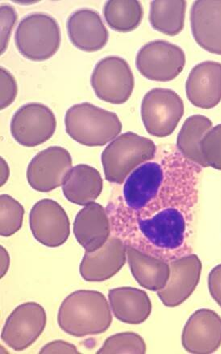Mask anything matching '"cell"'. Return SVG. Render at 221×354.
Segmentation results:
<instances>
[{
  "label": "cell",
  "instance_id": "cell-1",
  "mask_svg": "<svg viewBox=\"0 0 221 354\" xmlns=\"http://www.w3.org/2000/svg\"><path fill=\"white\" fill-rule=\"evenodd\" d=\"M57 322L65 333L84 337L107 331L113 315L102 293L81 290L73 292L61 304Z\"/></svg>",
  "mask_w": 221,
  "mask_h": 354
},
{
  "label": "cell",
  "instance_id": "cell-2",
  "mask_svg": "<svg viewBox=\"0 0 221 354\" xmlns=\"http://www.w3.org/2000/svg\"><path fill=\"white\" fill-rule=\"evenodd\" d=\"M66 131L75 141L88 147H103L115 140L122 130L117 115L85 102L67 110Z\"/></svg>",
  "mask_w": 221,
  "mask_h": 354
},
{
  "label": "cell",
  "instance_id": "cell-3",
  "mask_svg": "<svg viewBox=\"0 0 221 354\" xmlns=\"http://www.w3.org/2000/svg\"><path fill=\"white\" fill-rule=\"evenodd\" d=\"M156 151L155 142L135 133L127 132L117 137L101 155L106 180L122 184L139 165L152 160Z\"/></svg>",
  "mask_w": 221,
  "mask_h": 354
},
{
  "label": "cell",
  "instance_id": "cell-4",
  "mask_svg": "<svg viewBox=\"0 0 221 354\" xmlns=\"http://www.w3.org/2000/svg\"><path fill=\"white\" fill-rule=\"evenodd\" d=\"M193 208L191 205L171 207L147 218H137V229L151 248L175 252L184 245Z\"/></svg>",
  "mask_w": 221,
  "mask_h": 354
},
{
  "label": "cell",
  "instance_id": "cell-5",
  "mask_svg": "<svg viewBox=\"0 0 221 354\" xmlns=\"http://www.w3.org/2000/svg\"><path fill=\"white\" fill-rule=\"evenodd\" d=\"M61 30L54 17L45 13L30 14L19 24L15 35L19 52L31 61L50 59L59 50Z\"/></svg>",
  "mask_w": 221,
  "mask_h": 354
},
{
  "label": "cell",
  "instance_id": "cell-6",
  "mask_svg": "<svg viewBox=\"0 0 221 354\" xmlns=\"http://www.w3.org/2000/svg\"><path fill=\"white\" fill-rule=\"evenodd\" d=\"M142 118L146 131L157 138L170 136L184 114L180 95L167 88H153L144 97Z\"/></svg>",
  "mask_w": 221,
  "mask_h": 354
},
{
  "label": "cell",
  "instance_id": "cell-7",
  "mask_svg": "<svg viewBox=\"0 0 221 354\" xmlns=\"http://www.w3.org/2000/svg\"><path fill=\"white\" fill-rule=\"evenodd\" d=\"M90 84L99 99L122 104L131 97L134 76L126 60L121 57L108 56L95 65Z\"/></svg>",
  "mask_w": 221,
  "mask_h": 354
},
{
  "label": "cell",
  "instance_id": "cell-8",
  "mask_svg": "<svg viewBox=\"0 0 221 354\" xmlns=\"http://www.w3.org/2000/svg\"><path fill=\"white\" fill-rule=\"evenodd\" d=\"M186 55L179 46L157 40L147 43L137 53V68L144 77L158 82L176 79L184 70Z\"/></svg>",
  "mask_w": 221,
  "mask_h": 354
},
{
  "label": "cell",
  "instance_id": "cell-9",
  "mask_svg": "<svg viewBox=\"0 0 221 354\" xmlns=\"http://www.w3.org/2000/svg\"><path fill=\"white\" fill-rule=\"evenodd\" d=\"M56 118L50 108L41 103H30L17 110L11 122V133L23 147L42 145L55 135Z\"/></svg>",
  "mask_w": 221,
  "mask_h": 354
},
{
  "label": "cell",
  "instance_id": "cell-10",
  "mask_svg": "<svg viewBox=\"0 0 221 354\" xmlns=\"http://www.w3.org/2000/svg\"><path fill=\"white\" fill-rule=\"evenodd\" d=\"M47 322L46 310L37 303L18 306L4 324L1 338L16 351L32 346L44 331Z\"/></svg>",
  "mask_w": 221,
  "mask_h": 354
},
{
  "label": "cell",
  "instance_id": "cell-11",
  "mask_svg": "<svg viewBox=\"0 0 221 354\" xmlns=\"http://www.w3.org/2000/svg\"><path fill=\"white\" fill-rule=\"evenodd\" d=\"M72 169L70 152L61 147H50L38 153L28 166L27 180L38 192L60 187Z\"/></svg>",
  "mask_w": 221,
  "mask_h": 354
},
{
  "label": "cell",
  "instance_id": "cell-12",
  "mask_svg": "<svg viewBox=\"0 0 221 354\" xmlns=\"http://www.w3.org/2000/svg\"><path fill=\"white\" fill-rule=\"evenodd\" d=\"M30 224L33 236L46 247H60L70 236L69 218L65 209L54 200L42 199L33 205Z\"/></svg>",
  "mask_w": 221,
  "mask_h": 354
},
{
  "label": "cell",
  "instance_id": "cell-13",
  "mask_svg": "<svg viewBox=\"0 0 221 354\" xmlns=\"http://www.w3.org/2000/svg\"><path fill=\"white\" fill-rule=\"evenodd\" d=\"M171 275L165 288L157 291L158 298L167 308H175L184 303L198 286L202 263L198 256L186 255L173 260Z\"/></svg>",
  "mask_w": 221,
  "mask_h": 354
},
{
  "label": "cell",
  "instance_id": "cell-14",
  "mask_svg": "<svg viewBox=\"0 0 221 354\" xmlns=\"http://www.w3.org/2000/svg\"><path fill=\"white\" fill-rule=\"evenodd\" d=\"M186 352L209 354L221 346V317L210 309H200L191 315L182 334Z\"/></svg>",
  "mask_w": 221,
  "mask_h": 354
},
{
  "label": "cell",
  "instance_id": "cell-15",
  "mask_svg": "<svg viewBox=\"0 0 221 354\" xmlns=\"http://www.w3.org/2000/svg\"><path fill=\"white\" fill-rule=\"evenodd\" d=\"M164 183V171L160 164L146 162L138 167L124 183L123 194L128 209L142 212L160 194Z\"/></svg>",
  "mask_w": 221,
  "mask_h": 354
},
{
  "label": "cell",
  "instance_id": "cell-16",
  "mask_svg": "<svg viewBox=\"0 0 221 354\" xmlns=\"http://www.w3.org/2000/svg\"><path fill=\"white\" fill-rule=\"evenodd\" d=\"M194 39L204 50L221 55V0H198L191 9Z\"/></svg>",
  "mask_w": 221,
  "mask_h": 354
},
{
  "label": "cell",
  "instance_id": "cell-17",
  "mask_svg": "<svg viewBox=\"0 0 221 354\" xmlns=\"http://www.w3.org/2000/svg\"><path fill=\"white\" fill-rule=\"evenodd\" d=\"M127 246L117 237L110 238L99 250L86 252L80 274L86 281L101 282L116 275L126 264Z\"/></svg>",
  "mask_w": 221,
  "mask_h": 354
},
{
  "label": "cell",
  "instance_id": "cell-18",
  "mask_svg": "<svg viewBox=\"0 0 221 354\" xmlns=\"http://www.w3.org/2000/svg\"><path fill=\"white\" fill-rule=\"evenodd\" d=\"M186 93L195 107L210 109L218 105L221 100V64L205 61L194 66L186 80Z\"/></svg>",
  "mask_w": 221,
  "mask_h": 354
},
{
  "label": "cell",
  "instance_id": "cell-19",
  "mask_svg": "<svg viewBox=\"0 0 221 354\" xmlns=\"http://www.w3.org/2000/svg\"><path fill=\"white\" fill-rule=\"evenodd\" d=\"M67 32L72 44L85 52L102 50L109 39V32L99 14L89 8L79 9L70 16Z\"/></svg>",
  "mask_w": 221,
  "mask_h": 354
},
{
  "label": "cell",
  "instance_id": "cell-20",
  "mask_svg": "<svg viewBox=\"0 0 221 354\" xmlns=\"http://www.w3.org/2000/svg\"><path fill=\"white\" fill-rule=\"evenodd\" d=\"M110 233L108 216L102 205L90 203L77 214L74 234L86 252H93L102 248L109 240Z\"/></svg>",
  "mask_w": 221,
  "mask_h": 354
},
{
  "label": "cell",
  "instance_id": "cell-21",
  "mask_svg": "<svg viewBox=\"0 0 221 354\" xmlns=\"http://www.w3.org/2000/svg\"><path fill=\"white\" fill-rule=\"evenodd\" d=\"M110 308L119 322L140 324L152 312V304L146 292L133 287H118L109 290Z\"/></svg>",
  "mask_w": 221,
  "mask_h": 354
},
{
  "label": "cell",
  "instance_id": "cell-22",
  "mask_svg": "<svg viewBox=\"0 0 221 354\" xmlns=\"http://www.w3.org/2000/svg\"><path fill=\"white\" fill-rule=\"evenodd\" d=\"M61 186L67 200L86 207L99 198L103 190V180L95 167L79 165L72 167Z\"/></svg>",
  "mask_w": 221,
  "mask_h": 354
},
{
  "label": "cell",
  "instance_id": "cell-23",
  "mask_svg": "<svg viewBox=\"0 0 221 354\" xmlns=\"http://www.w3.org/2000/svg\"><path fill=\"white\" fill-rule=\"evenodd\" d=\"M126 254L132 274L139 285L151 291L165 288L171 275L168 263L131 246H127Z\"/></svg>",
  "mask_w": 221,
  "mask_h": 354
},
{
  "label": "cell",
  "instance_id": "cell-24",
  "mask_svg": "<svg viewBox=\"0 0 221 354\" xmlns=\"http://www.w3.org/2000/svg\"><path fill=\"white\" fill-rule=\"evenodd\" d=\"M213 128V122L203 115H193L186 119L177 138V147L186 160L206 167L202 157L200 142Z\"/></svg>",
  "mask_w": 221,
  "mask_h": 354
},
{
  "label": "cell",
  "instance_id": "cell-25",
  "mask_svg": "<svg viewBox=\"0 0 221 354\" xmlns=\"http://www.w3.org/2000/svg\"><path fill=\"white\" fill-rule=\"evenodd\" d=\"M186 2L182 0H155L151 3L150 22L153 30L176 36L184 30Z\"/></svg>",
  "mask_w": 221,
  "mask_h": 354
},
{
  "label": "cell",
  "instance_id": "cell-26",
  "mask_svg": "<svg viewBox=\"0 0 221 354\" xmlns=\"http://www.w3.org/2000/svg\"><path fill=\"white\" fill-rule=\"evenodd\" d=\"M104 15L106 22L113 30L129 32L140 26L143 8L137 0H110L105 4Z\"/></svg>",
  "mask_w": 221,
  "mask_h": 354
},
{
  "label": "cell",
  "instance_id": "cell-27",
  "mask_svg": "<svg viewBox=\"0 0 221 354\" xmlns=\"http://www.w3.org/2000/svg\"><path fill=\"white\" fill-rule=\"evenodd\" d=\"M146 352V344L144 339L135 333H121L108 337L98 354L136 353Z\"/></svg>",
  "mask_w": 221,
  "mask_h": 354
},
{
  "label": "cell",
  "instance_id": "cell-28",
  "mask_svg": "<svg viewBox=\"0 0 221 354\" xmlns=\"http://www.w3.org/2000/svg\"><path fill=\"white\" fill-rule=\"evenodd\" d=\"M0 205H1L0 234L3 237L12 236L22 227L25 209L20 203L8 194L1 195Z\"/></svg>",
  "mask_w": 221,
  "mask_h": 354
},
{
  "label": "cell",
  "instance_id": "cell-29",
  "mask_svg": "<svg viewBox=\"0 0 221 354\" xmlns=\"http://www.w3.org/2000/svg\"><path fill=\"white\" fill-rule=\"evenodd\" d=\"M200 151L206 167L221 171V124L206 133L200 142Z\"/></svg>",
  "mask_w": 221,
  "mask_h": 354
},
{
  "label": "cell",
  "instance_id": "cell-30",
  "mask_svg": "<svg viewBox=\"0 0 221 354\" xmlns=\"http://www.w3.org/2000/svg\"><path fill=\"white\" fill-rule=\"evenodd\" d=\"M1 73V109H6L13 103L17 95L16 80L6 68L0 69Z\"/></svg>",
  "mask_w": 221,
  "mask_h": 354
},
{
  "label": "cell",
  "instance_id": "cell-31",
  "mask_svg": "<svg viewBox=\"0 0 221 354\" xmlns=\"http://www.w3.org/2000/svg\"><path fill=\"white\" fill-rule=\"evenodd\" d=\"M17 20V14L9 6H1V55L7 49L11 32Z\"/></svg>",
  "mask_w": 221,
  "mask_h": 354
},
{
  "label": "cell",
  "instance_id": "cell-32",
  "mask_svg": "<svg viewBox=\"0 0 221 354\" xmlns=\"http://www.w3.org/2000/svg\"><path fill=\"white\" fill-rule=\"evenodd\" d=\"M208 285L211 297L221 308V265L216 266L210 272Z\"/></svg>",
  "mask_w": 221,
  "mask_h": 354
},
{
  "label": "cell",
  "instance_id": "cell-33",
  "mask_svg": "<svg viewBox=\"0 0 221 354\" xmlns=\"http://www.w3.org/2000/svg\"><path fill=\"white\" fill-rule=\"evenodd\" d=\"M39 353L79 354L80 353L77 351L74 344L64 341H55L46 344V346L41 349Z\"/></svg>",
  "mask_w": 221,
  "mask_h": 354
},
{
  "label": "cell",
  "instance_id": "cell-34",
  "mask_svg": "<svg viewBox=\"0 0 221 354\" xmlns=\"http://www.w3.org/2000/svg\"><path fill=\"white\" fill-rule=\"evenodd\" d=\"M10 265V257L3 247L1 246V277L6 276Z\"/></svg>",
  "mask_w": 221,
  "mask_h": 354
},
{
  "label": "cell",
  "instance_id": "cell-35",
  "mask_svg": "<svg viewBox=\"0 0 221 354\" xmlns=\"http://www.w3.org/2000/svg\"><path fill=\"white\" fill-rule=\"evenodd\" d=\"M9 176V169L6 162L1 159V186L6 183Z\"/></svg>",
  "mask_w": 221,
  "mask_h": 354
}]
</instances>
